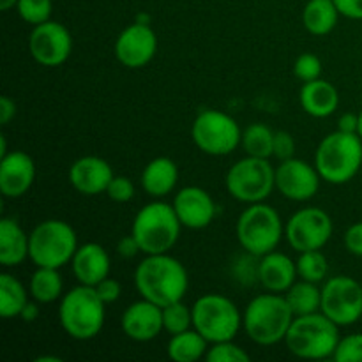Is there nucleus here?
<instances>
[{
	"mask_svg": "<svg viewBox=\"0 0 362 362\" xmlns=\"http://www.w3.org/2000/svg\"><path fill=\"white\" fill-rule=\"evenodd\" d=\"M339 14L350 20H362V0H334Z\"/></svg>",
	"mask_w": 362,
	"mask_h": 362,
	"instance_id": "obj_42",
	"label": "nucleus"
},
{
	"mask_svg": "<svg viewBox=\"0 0 362 362\" xmlns=\"http://www.w3.org/2000/svg\"><path fill=\"white\" fill-rule=\"evenodd\" d=\"M110 200L119 202V204H126L131 202L134 197V184L131 182L127 177L115 175L112 179V182L108 184V189H106Z\"/></svg>",
	"mask_w": 362,
	"mask_h": 362,
	"instance_id": "obj_38",
	"label": "nucleus"
},
{
	"mask_svg": "<svg viewBox=\"0 0 362 362\" xmlns=\"http://www.w3.org/2000/svg\"><path fill=\"white\" fill-rule=\"evenodd\" d=\"M28 49L37 64L57 67L69 59L73 52V37L62 23L48 20L35 25L28 37Z\"/></svg>",
	"mask_w": 362,
	"mask_h": 362,
	"instance_id": "obj_14",
	"label": "nucleus"
},
{
	"mask_svg": "<svg viewBox=\"0 0 362 362\" xmlns=\"http://www.w3.org/2000/svg\"><path fill=\"white\" fill-rule=\"evenodd\" d=\"M179 180V168L170 158H156L141 173V186L145 193L154 198H163L172 193Z\"/></svg>",
	"mask_w": 362,
	"mask_h": 362,
	"instance_id": "obj_25",
	"label": "nucleus"
},
{
	"mask_svg": "<svg viewBox=\"0 0 362 362\" xmlns=\"http://www.w3.org/2000/svg\"><path fill=\"white\" fill-rule=\"evenodd\" d=\"M357 129H359V115H356V113H345V115L339 117L338 131H343V133H357Z\"/></svg>",
	"mask_w": 362,
	"mask_h": 362,
	"instance_id": "obj_45",
	"label": "nucleus"
},
{
	"mask_svg": "<svg viewBox=\"0 0 362 362\" xmlns=\"http://www.w3.org/2000/svg\"><path fill=\"white\" fill-rule=\"evenodd\" d=\"M299 99L304 112L315 119H325L332 115L339 106V94L334 85L320 78L306 81L300 88Z\"/></svg>",
	"mask_w": 362,
	"mask_h": 362,
	"instance_id": "obj_23",
	"label": "nucleus"
},
{
	"mask_svg": "<svg viewBox=\"0 0 362 362\" xmlns=\"http://www.w3.org/2000/svg\"><path fill=\"white\" fill-rule=\"evenodd\" d=\"M35 180L34 159L23 151H13L0 161V191L6 198H20L28 193Z\"/></svg>",
	"mask_w": 362,
	"mask_h": 362,
	"instance_id": "obj_19",
	"label": "nucleus"
},
{
	"mask_svg": "<svg viewBox=\"0 0 362 362\" xmlns=\"http://www.w3.org/2000/svg\"><path fill=\"white\" fill-rule=\"evenodd\" d=\"M243 148L247 156L269 159L274 147V131L265 124H251L243 133Z\"/></svg>",
	"mask_w": 362,
	"mask_h": 362,
	"instance_id": "obj_31",
	"label": "nucleus"
},
{
	"mask_svg": "<svg viewBox=\"0 0 362 362\" xmlns=\"http://www.w3.org/2000/svg\"><path fill=\"white\" fill-rule=\"evenodd\" d=\"M345 247L349 253L362 257V221L354 223L345 232Z\"/></svg>",
	"mask_w": 362,
	"mask_h": 362,
	"instance_id": "obj_41",
	"label": "nucleus"
},
{
	"mask_svg": "<svg viewBox=\"0 0 362 362\" xmlns=\"http://www.w3.org/2000/svg\"><path fill=\"white\" fill-rule=\"evenodd\" d=\"M173 209L182 223L189 230L207 228L216 218V204L211 194L197 186H187L180 189L173 198Z\"/></svg>",
	"mask_w": 362,
	"mask_h": 362,
	"instance_id": "obj_17",
	"label": "nucleus"
},
{
	"mask_svg": "<svg viewBox=\"0 0 362 362\" xmlns=\"http://www.w3.org/2000/svg\"><path fill=\"white\" fill-rule=\"evenodd\" d=\"M106 304L94 286L78 285L60 300L59 320L64 331L78 341L94 339L105 327Z\"/></svg>",
	"mask_w": 362,
	"mask_h": 362,
	"instance_id": "obj_3",
	"label": "nucleus"
},
{
	"mask_svg": "<svg viewBox=\"0 0 362 362\" xmlns=\"http://www.w3.org/2000/svg\"><path fill=\"white\" fill-rule=\"evenodd\" d=\"M191 138L205 154L226 156L239 147L243 133L233 117L218 110H205L194 119Z\"/></svg>",
	"mask_w": 362,
	"mask_h": 362,
	"instance_id": "obj_11",
	"label": "nucleus"
},
{
	"mask_svg": "<svg viewBox=\"0 0 362 362\" xmlns=\"http://www.w3.org/2000/svg\"><path fill=\"white\" fill-rule=\"evenodd\" d=\"M296 264L299 278L311 283H320L329 272V262L320 250L303 251Z\"/></svg>",
	"mask_w": 362,
	"mask_h": 362,
	"instance_id": "obj_32",
	"label": "nucleus"
},
{
	"mask_svg": "<svg viewBox=\"0 0 362 362\" xmlns=\"http://www.w3.org/2000/svg\"><path fill=\"white\" fill-rule=\"evenodd\" d=\"M113 177L115 175H113L112 166L98 156H85V158L76 159L69 170L71 186L85 197L106 193Z\"/></svg>",
	"mask_w": 362,
	"mask_h": 362,
	"instance_id": "obj_20",
	"label": "nucleus"
},
{
	"mask_svg": "<svg viewBox=\"0 0 362 362\" xmlns=\"http://www.w3.org/2000/svg\"><path fill=\"white\" fill-rule=\"evenodd\" d=\"M76 250V232L66 221L46 219L30 232L28 258L35 267H64L73 260Z\"/></svg>",
	"mask_w": 362,
	"mask_h": 362,
	"instance_id": "obj_7",
	"label": "nucleus"
},
{
	"mask_svg": "<svg viewBox=\"0 0 362 362\" xmlns=\"http://www.w3.org/2000/svg\"><path fill=\"white\" fill-rule=\"evenodd\" d=\"M293 318L296 315L286 303L285 296L269 292L257 296L247 304L243 317V327L251 341L269 346L285 341Z\"/></svg>",
	"mask_w": 362,
	"mask_h": 362,
	"instance_id": "obj_2",
	"label": "nucleus"
},
{
	"mask_svg": "<svg viewBox=\"0 0 362 362\" xmlns=\"http://www.w3.org/2000/svg\"><path fill=\"white\" fill-rule=\"evenodd\" d=\"M18 4V0H0V9L9 11L11 7H14Z\"/></svg>",
	"mask_w": 362,
	"mask_h": 362,
	"instance_id": "obj_47",
	"label": "nucleus"
},
{
	"mask_svg": "<svg viewBox=\"0 0 362 362\" xmlns=\"http://www.w3.org/2000/svg\"><path fill=\"white\" fill-rule=\"evenodd\" d=\"M332 359L336 362H362V332L339 339Z\"/></svg>",
	"mask_w": 362,
	"mask_h": 362,
	"instance_id": "obj_36",
	"label": "nucleus"
},
{
	"mask_svg": "<svg viewBox=\"0 0 362 362\" xmlns=\"http://www.w3.org/2000/svg\"><path fill=\"white\" fill-rule=\"evenodd\" d=\"M293 74L299 78L300 81H313L322 76V62L317 55L313 53H303L297 57L296 64H293Z\"/></svg>",
	"mask_w": 362,
	"mask_h": 362,
	"instance_id": "obj_37",
	"label": "nucleus"
},
{
	"mask_svg": "<svg viewBox=\"0 0 362 362\" xmlns=\"http://www.w3.org/2000/svg\"><path fill=\"white\" fill-rule=\"evenodd\" d=\"M339 11L334 0H310L304 7L303 23L313 35H327L338 25Z\"/></svg>",
	"mask_w": 362,
	"mask_h": 362,
	"instance_id": "obj_26",
	"label": "nucleus"
},
{
	"mask_svg": "<svg viewBox=\"0 0 362 362\" xmlns=\"http://www.w3.org/2000/svg\"><path fill=\"white\" fill-rule=\"evenodd\" d=\"M205 359L207 362H250L251 357L246 350L235 345L233 339H230V341L212 343L205 354Z\"/></svg>",
	"mask_w": 362,
	"mask_h": 362,
	"instance_id": "obj_35",
	"label": "nucleus"
},
{
	"mask_svg": "<svg viewBox=\"0 0 362 362\" xmlns=\"http://www.w3.org/2000/svg\"><path fill=\"white\" fill-rule=\"evenodd\" d=\"M193 327L209 343L230 341L235 338L243 325L239 308L228 297L219 293L202 296L193 304Z\"/></svg>",
	"mask_w": 362,
	"mask_h": 362,
	"instance_id": "obj_9",
	"label": "nucleus"
},
{
	"mask_svg": "<svg viewBox=\"0 0 362 362\" xmlns=\"http://www.w3.org/2000/svg\"><path fill=\"white\" fill-rule=\"evenodd\" d=\"M257 276L262 286L269 292L285 293L296 283L297 264L286 255L271 251L264 255L257 265Z\"/></svg>",
	"mask_w": 362,
	"mask_h": 362,
	"instance_id": "obj_22",
	"label": "nucleus"
},
{
	"mask_svg": "<svg viewBox=\"0 0 362 362\" xmlns=\"http://www.w3.org/2000/svg\"><path fill=\"white\" fill-rule=\"evenodd\" d=\"M18 14L23 21L30 25H41L52 16V0H18Z\"/></svg>",
	"mask_w": 362,
	"mask_h": 362,
	"instance_id": "obj_34",
	"label": "nucleus"
},
{
	"mask_svg": "<svg viewBox=\"0 0 362 362\" xmlns=\"http://www.w3.org/2000/svg\"><path fill=\"white\" fill-rule=\"evenodd\" d=\"M94 288L105 304L115 303V300H119L120 293H122V286H120V283L117 281V279L110 278V276L103 279L101 283H98Z\"/></svg>",
	"mask_w": 362,
	"mask_h": 362,
	"instance_id": "obj_40",
	"label": "nucleus"
},
{
	"mask_svg": "<svg viewBox=\"0 0 362 362\" xmlns=\"http://www.w3.org/2000/svg\"><path fill=\"white\" fill-rule=\"evenodd\" d=\"M285 235L297 251L322 250L332 237V219L318 207H304L286 221Z\"/></svg>",
	"mask_w": 362,
	"mask_h": 362,
	"instance_id": "obj_13",
	"label": "nucleus"
},
{
	"mask_svg": "<svg viewBox=\"0 0 362 362\" xmlns=\"http://www.w3.org/2000/svg\"><path fill=\"white\" fill-rule=\"evenodd\" d=\"M73 272L76 276L78 283L88 286H95L103 279L110 276V257L101 244L87 243L83 246H78L73 260Z\"/></svg>",
	"mask_w": 362,
	"mask_h": 362,
	"instance_id": "obj_21",
	"label": "nucleus"
},
{
	"mask_svg": "<svg viewBox=\"0 0 362 362\" xmlns=\"http://www.w3.org/2000/svg\"><path fill=\"white\" fill-rule=\"evenodd\" d=\"M357 134H359V136L362 138V110L359 113V129H357Z\"/></svg>",
	"mask_w": 362,
	"mask_h": 362,
	"instance_id": "obj_49",
	"label": "nucleus"
},
{
	"mask_svg": "<svg viewBox=\"0 0 362 362\" xmlns=\"http://www.w3.org/2000/svg\"><path fill=\"white\" fill-rule=\"evenodd\" d=\"M182 223L179 221L173 205L165 202H152L141 207L134 216L131 233L140 244L141 253H168L177 244Z\"/></svg>",
	"mask_w": 362,
	"mask_h": 362,
	"instance_id": "obj_6",
	"label": "nucleus"
},
{
	"mask_svg": "<svg viewBox=\"0 0 362 362\" xmlns=\"http://www.w3.org/2000/svg\"><path fill=\"white\" fill-rule=\"evenodd\" d=\"M237 240L255 257H264L278 247L283 237V221L271 205L250 204L237 219Z\"/></svg>",
	"mask_w": 362,
	"mask_h": 362,
	"instance_id": "obj_8",
	"label": "nucleus"
},
{
	"mask_svg": "<svg viewBox=\"0 0 362 362\" xmlns=\"http://www.w3.org/2000/svg\"><path fill=\"white\" fill-rule=\"evenodd\" d=\"M35 362H60V357L55 356H41L35 359Z\"/></svg>",
	"mask_w": 362,
	"mask_h": 362,
	"instance_id": "obj_48",
	"label": "nucleus"
},
{
	"mask_svg": "<svg viewBox=\"0 0 362 362\" xmlns=\"http://www.w3.org/2000/svg\"><path fill=\"white\" fill-rule=\"evenodd\" d=\"M14 115H16V105H14V101L11 98H7V95H2V99H0V122L9 124L14 119Z\"/></svg>",
	"mask_w": 362,
	"mask_h": 362,
	"instance_id": "obj_44",
	"label": "nucleus"
},
{
	"mask_svg": "<svg viewBox=\"0 0 362 362\" xmlns=\"http://www.w3.org/2000/svg\"><path fill=\"white\" fill-rule=\"evenodd\" d=\"M209 341L194 329L173 334L168 341V357L175 362H194L205 357Z\"/></svg>",
	"mask_w": 362,
	"mask_h": 362,
	"instance_id": "obj_27",
	"label": "nucleus"
},
{
	"mask_svg": "<svg viewBox=\"0 0 362 362\" xmlns=\"http://www.w3.org/2000/svg\"><path fill=\"white\" fill-rule=\"evenodd\" d=\"M30 235L25 233L20 223L11 218L0 221V264L4 267H16L28 258Z\"/></svg>",
	"mask_w": 362,
	"mask_h": 362,
	"instance_id": "obj_24",
	"label": "nucleus"
},
{
	"mask_svg": "<svg viewBox=\"0 0 362 362\" xmlns=\"http://www.w3.org/2000/svg\"><path fill=\"white\" fill-rule=\"evenodd\" d=\"M158 52V37L148 23L129 25L119 34L115 41V55L122 66L140 69L154 59Z\"/></svg>",
	"mask_w": 362,
	"mask_h": 362,
	"instance_id": "obj_16",
	"label": "nucleus"
},
{
	"mask_svg": "<svg viewBox=\"0 0 362 362\" xmlns=\"http://www.w3.org/2000/svg\"><path fill=\"white\" fill-rule=\"evenodd\" d=\"M140 251H141L140 244H138V240L134 239L133 233L127 237H124V239H120L119 244H117V253H119L122 258L136 257Z\"/></svg>",
	"mask_w": 362,
	"mask_h": 362,
	"instance_id": "obj_43",
	"label": "nucleus"
},
{
	"mask_svg": "<svg viewBox=\"0 0 362 362\" xmlns=\"http://www.w3.org/2000/svg\"><path fill=\"white\" fill-rule=\"evenodd\" d=\"M296 152V140L286 131H276L274 133V147H272V156L278 158L279 161H286V159L293 158Z\"/></svg>",
	"mask_w": 362,
	"mask_h": 362,
	"instance_id": "obj_39",
	"label": "nucleus"
},
{
	"mask_svg": "<svg viewBox=\"0 0 362 362\" xmlns=\"http://www.w3.org/2000/svg\"><path fill=\"white\" fill-rule=\"evenodd\" d=\"M122 332L133 341H152L165 331L163 327V308L147 299L131 304L120 318Z\"/></svg>",
	"mask_w": 362,
	"mask_h": 362,
	"instance_id": "obj_18",
	"label": "nucleus"
},
{
	"mask_svg": "<svg viewBox=\"0 0 362 362\" xmlns=\"http://www.w3.org/2000/svg\"><path fill=\"white\" fill-rule=\"evenodd\" d=\"M225 184L235 200L260 204L271 197L276 187V170L269 165V159L246 156L230 166Z\"/></svg>",
	"mask_w": 362,
	"mask_h": 362,
	"instance_id": "obj_10",
	"label": "nucleus"
},
{
	"mask_svg": "<svg viewBox=\"0 0 362 362\" xmlns=\"http://www.w3.org/2000/svg\"><path fill=\"white\" fill-rule=\"evenodd\" d=\"M283 296H285L286 303L290 304L296 317H303V315H311L320 311L322 288H318L317 283L300 279V281L293 283Z\"/></svg>",
	"mask_w": 362,
	"mask_h": 362,
	"instance_id": "obj_28",
	"label": "nucleus"
},
{
	"mask_svg": "<svg viewBox=\"0 0 362 362\" xmlns=\"http://www.w3.org/2000/svg\"><path fill=\"white\" fill-rule=\"evenodd\" d=\"M339 339V325L317 311L293 318L285 343L300 359H327L334 356Z\"/></svg>",
	"mask_w": 362,
	"mask_h": 362,
	"instance_id": "obj_5",
	"label": "nucleus"
},
{
	"mask_svg": "<svg viewBox=\"0 0 362 362\" xmlns=\"http://www.w3.org/2000/svg\"><path fill=\"white\" fill-rule=\"evenodd\" d=\"M320 173L317 166L303 159H286L276 168V189L293 202L311 200L320 189Z\"/></svg>",
	"mask_w": 362,
	"mask_h": 362,
	"instance_id": "obj_15",
	"label": "nucleus"
},
{
	"mask_svg": "<svg viewBox=\"0 0 362 362\" xmlns=\"http://www.w3.org/2000/svg\"><path fill=\"white\" fill-rule=\"evenodd\" d=\"M362 165V138L357 133L334 131L320 141L315 166L329 184H346L359 173Z\"/></svg>",
	"mask_w": 362,
	"mask_h": 362,
	"instance_id": "obj_4",
	"label": "nucleus"
},
{
	"mask_svg": "<svg viewBox=\"0 0 362 362\" xmlns=\"http://www.w3.org/2000/svg\"><path fill=\"white\" fill-rule=\"evenodd\" d=\"M134 286L141 299L165 308L184 299L189 278L184 265L168 253L147 255L134 271Z\"/></svg>",
	"mask_w": 362,
	"mask_h": 362,
	"instance_id": "obj_1",
	"label": "nucleus"
},
{
	"mask_svg": "<svg viewBox=\"0 0 362 362\" xmlns=\"http://www.w3.org/2000/svg\"><path fill=\"white\" fill-rule=\"evenodd\" d=\"M30 296L39 304L55 303L62 296L64 283L59 274V269L37 267V271L30 278Z\"/></svg>",
	"mask_w": 362,
	"mask_h": 362,
	"instance_id": "obj_29",
	"label": "nucleus"
},
{
	"mask_svg": "<svg viewBox=\"0 0 362 362\" xmlns=\"http://www.w3.org/2000/svg\"><path fill=\"white\" fill-rule=\"evenodd\" d=\"M193 325V310L186 306L182 300L168 304L163 308V327L170 334H179L187 331Z\"/></svg>",
	"mask_w": 362,
	"mask_h": 362,
	"instance_id": "obj_33",
	"label": "nucleus"
},
{
	"mask_svg": "<svg viewBox=\"0 0 362 362\" xmlns=\"http://www.w3.org/2000/svg\"><path fill=\"white\" fill-rule=\"evenodd\" d=\"M320 311L339 327H349L362 317V283L349 276H334L322 286Z\"/></svg>",
	"mask_w": 362,
	"mask_h": 362,
	"instance_id": "obj_12",
	"label": "nucleus"
},
{
	"mask_svg": "<svg viewBox=\"0 0 362 362\" xmlns=\"http://www.w3.org/2000/svg\"><path fill=\"white\" fill-rule=\"evenodd\" d=\"M28 303V296L20 279L2 272L0 274V315L4 318L20 317L21 310Z\"/></svg>",
	"mask_w": 362,
	"mask_h": 362,
	"instance_id": "obj_30",
	"label": "nucleus"
},
{
	"mask_svg": "<svg viewBox=\"0 0 362 362\" xmlns=\"http://www.w3.org/2000/svg\"><path fill=\"white\" fill-rule=\"evenodd\" d=\"M37 304H39L37 300H35V303H27V304H25V308H23V310H21V313H20L21 320L27 322V324H30V322L37 320V317H39V306H37Z\"/></svg>",
	"mask_w": 362,
	"mask_h": 362,
	"instance_id": "obj_46",
	"label": "nucleus"
}]
</instances>
